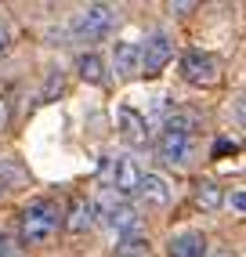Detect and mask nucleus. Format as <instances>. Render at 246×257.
I'll use <instances>...</instances> for the list:
<instances>
[{
	"label": "nucleus",
	"mask_w": 246,
	"mask_h": 257,
	"mask_svg": "<svg viewBox=\"0 0 246 257\" xmlns=\"http://www.w3.org/2000/svg\"><path fill=\"white\" fill-rule=\"evenodd\" d=\"M192 127H196V116L181 112V109L167 112V119H163V134H185V138H192Z\"/></svg>",
	"instance_id": "ddd939ff"
},
{
	"label": "nucleus",
	"mask_w": 246,
	"mask_h": 257,
	"mask_svg": "<svg viewBox=\"0 0 246 257\" xmlns=\"http://www.w3.org/2000/svg\"><path fill=\"white\" fill-rule=\"evenodd\" d=\"M224 152H235V142H228V138H221V142L214 145V156H224Z\"/></svg>",
	"instance_id": "f3484780"
},
{
	"label": "nucleus",
	"mask_w": 246,
	"mask_h": 257,
	"mask_svg": "<svg viewBox=\"0 0 246 257\" xmlns=\"http://www.w3.org/2000/svg\"><path fill=\"white\" fill-rule=\"evenodd\" d=\"M4 123H8V105H4V98H0V131H4Z\"/></svg>",
	"instance_id": "412c9836"
},
{
	"label": "nucleus",
	"mask_w": 246,
	"mask_h": 257,
	"mask_svg": "<svg viewBox=\"0 0 246 257\" xmlns=\"http://www.w3.org/2000/svg\"><path fill=\"white\" fill-rule=\"evenodd\" d=\"M196 4H170V11H178V15H185V11H192Z\"/></svg>",
	"instance_id": "4be33fe9"
},
{
	"label": "nucleus",
	"mask_w": 246,
	"mask_h": 257,
	"mask_svg": "<svg viewBox=\"0 0 246 257\" xmlns=\"http://www.w3.org/2000/svg\"><path fill=\"white\" fill-rule=\"evenodd\" d=\"M116 123H119V138L127 142L131 149H145L149 145V119L131 109V105H119L116 109Z\"/></svg>",
	"instance_id": "423d86ee"
},
{
	"label": "nucleus",
	"mask_w": 246,
	"mask_h": 257,
	"mask_svg": "<svg viewBox=\"0 0 246 257\" xmlns=\"http://www.w3.org/2000/svg\"><path fill=\"white\" fill-rule=\"evenodd\" d=\"M232 207L242 214V207H246V196H242V188H235V192H232Z\"/></svg>",
	"instance_id": "a211bd4d"
},
{
	"label": "nucleus",
	"mask_w": 246,
	"mask_h": 257,
	"mask_svg": "<svg viewBox=\"0 0 246 257\" xmlns=\"http://www.w3.org/2000/svg\"><path fill=\"white\" fill-rule=\"evenodd\" d=\"M4 257H22V253H19V250H8V253H4Z\"/></svg>",
	"instance_id": "5701e85b"
},
{
	"label": "nucleus",
	"mask_w": 246,
	"mask_h": 257,
	"mask_svg": "<svg viewBox=\"0 0 246 257\" xmlns=\"http://www.w3.org/2000/svg\"><path fill=\"white\" fill-rule=\"evenodd\" d=\"M167 253H170V257H206V239H203V232H181V235H170Z\"/></svg>",
	"instance_id": "1a4fd4ad"
},
{
	"label": "nucleus",
	"mask_w": 246,
	"mask_h": 257,
	"mask_svg": "<svg viewBox=\"0 0 246 257\" xmlns=\"http://www.w3.org/2000/svg\"><path fill=\"white\" fill-rule=\"evenodd\" d=\"M101 174H105V185H109V192H116L119 199L138 192V181H142V170L131 156H109L101 163Z\"/></svg>",
	"instance_id": "7ed1b4c3"
},
{
	"label": "nucleus",
	"mask_w": 246,
	"mask_h": 257,
	"mask_svg": "<svg viewBox=\"0 0 246 257\" xmlns=\"http://www.w3.org/2000/svg\"><path fill=\"white\" fill-rule=\"evenodd\" d=\"M112 69H116V76H138V44L134 40H119L116 47H112Z\"/></svg>",
	"instance_id": "9d476101"
},
{
	"label": "nucleus",
	"mask_w": 246,
	"mask_h": 257,
	"mask_svg": "<svg viewBox=\"0 0 246 257\" xmlns=\"http://www.w3.org/2000/svg\"><path fill=\"white\" fill-rule=\"evenodd\" d=\"M76 69H80V76H83L87 83H105V80H109V76H105V62L94 55V51L76 62Z\"/></svg>",
	"instance_id": "4468645a"
},
{
	"label": "nucleus",
	"mask_w": 246,
	"mask_h": 257,
	"mask_svg": "<svg viewBox=\"0 0 246 257\" xmlns=\"http://www.w3.org/2000/svg\"><path fill=\"white\" fill-rule=\"evenodd\" d=\"M8 250H15V246H11V239H8V235H4V232H0V257H4V253H8Z\"/></svg>",
	"instance_id": "aec40b11"
},
{
	"label": "nucleus",
	"mask_w": 246,
	"mask_h": 257,
	"mask_svg": "<svg viewBox=\"0 0 246 257\" xmlns=\"http://www.w3.org/2000/svg\"><path fill=\"white\" fill-rule=\"evenodd\" d=\"M62 225V210L55 199H33L22 210V239L26 243H44L58 232Z\"/></svg>",
	"instance_id": "f257e3e1"
},
{
	"label": "nucleus",
	"mask_w": 246,
	"mask_h": 257,
	"mask_svg": "<svg viewBox=\"0 0 246 257\" xmlns=\"http://www.w3.org/2000/svg\"><path fill=\"white\" fill-rule=\"evenodd\" d=\"M221 199H224V196H221V188H217V185H210V181L196 188V203H199L203 210H217V207H221Z\"/></svg>",
	"instance_id": "dca6fc26"
},
{
	"label": "nucleus",
	"mask_w": 246,
	"mask_h": 257,
	"mask_svg": "<svg viewBox=\"0 0 246 257\" xmlns=\"http://www.w3.org/2000/svg\"><path fill=\"white\" fill-rule=\"evenodd\" d=\"M0 192H4V188H0Z\"/></svg>",
	"instance_id": "393cba45"
},
{
	"label": "nucleus",
	"mask_w": 246,
	"mask_h": 257,
	"mask_svg": "<svg viewBox=\"0 0 246 257\" xmlns=\"http://www.w3.org/2000/svg\"><path fill=\"white\" fill-rule=\"evenodd\" d=\"M156 152H160V160L167 167H181L188 160V152H192V138H185V134H160Z\"/></svg>",
	"instance_id": "0eeeda50"
},
{
	"label": "nucleus",
	"mask_w": 246,
	"mask_h": 257,
	"mask_svg": "<svg viewBox=\"0 0 246 257\" xmlns=\"http://www.w3.org/2000/svg\"><path fill=\"white\" fill-rule=\"evenodd\" d=\"M65 228L69 232H91L94 228V203L76 199L73 203V214H69V221H65Z\"/></svg>",
	"instance_id": "f8f14e48"
},
{
	"label": "nucleus",
	"mask_w": 246,
	"mask_h": 257,
	"mask_svg": "<svg viewBox=\"0 0 246 257\" xmlns=\"http://www.w3.org/2000/svg\"><path fill=\"white\" fill-rule=\"evenodd\" d=\"M149 253V239L145 235H123L119 246H116V257H145Z\"/></svg>",
	"instance_id": "2eb2a0df"
},
{
	"label": "nucleus",
	"mask_w": 246,
	"mask_h": 257,
	"mask_svg": "<svg viewBox=\"0 0 246 257\" xmlns=\"http://www.w3.org/2000/svg\"><path fill=\"white\" fill-rule=\"evenodd\" d=\"M116 26V8L109 4H87L76 19H73V37L76 40H105Z\"/></svg>",
	"instance_id": "f03ea898"
},
{
	"label": "nucleus",
	"mask_w": 246,
	"mask_h": 257,
	"mask_svg": "<svg viewBox=\"0 0 246 257\" xmlns=\"http://www.w3.org/2000/svg\"><path fill=\"white\" fill-rule=\"evenodd\" d=\"M138 196L149 199V203H156V207H167L174 192H170V185L160 174H142V181H138Z\"/></svg>",
	"instance_id": "9b49d317"
},
{
	"label": "nucleus",
	"mask_w": 246,
	"mask_h": 257,
	"mask_svg": "<svg viewBox=\"0 0 246 257\" xmlns=\"http://www.w3.org/2000/svg\"><path fill=\"white\" fill-rule=\"evenodd\" d=\"M8 40H11V33H8V26H4V22H0V55L8 51Z\"/></svg>",
	"instance_id": "6ab92c4d"
},
{
	"label": "nucleus",
	"mask_w": 246,
	"mask_h": 257,
	"mask_svg": "<svg viewBox=\"0 0 246 257\" xmlns=\"http://www.w3.org/2000/svg\"><path fill=\"white\" fill-rule=\"evenodd\" d=\"M105 221H109V228L119 232V235H142V217H138V210L127 207V203H116V207L105 214Z\"/></svg>",
	"instance_id": "6e6552de"
},
{
	"label": "nucleus",
	"mask_w": 246,
	"mask_h": 257,
	"mask_svg": "<svg viewBox=\"0 0 246 257\" xmlns=\"http://www.w3.org/2000/svg\"><path fill=\"white\" fill-rule=\"evenodd\" d=\"M170 58H174V44L167 33H152L145 44H138V73H145V76L163 73Z\"/></svg>",
	"instance_id": "20e7f679"
},
{
	"label": "nucleus",
	"mask_w": 246,
	"mask_h": 257,
	"mask_svg": "<svg viewBox=\"0 0 246 257\" xmlns=\"http://www.w3.org/2000/svg\"><path fill=\"white\" fill-rule=\"evenodd\" d=\"M181 76L188 83H196V87H214L217 76H221V65L214 55H206V51H188L181 58Z\"/></svg>",
	"instance_id": "39448f33"
},
{
	"label": "nucleus",
	"mask_w": 246,
	"mask_h": 257,
	"mask_svg": "<svg viewBox=\"0 0 246 257\" xmlns=\"http://www.w3.org/2000/svg\"><path fill=\"white\" fill-rule=\"evenodd\" d=\"M217 257H232V253H217Z\"/></svg>",
	"instance_id": "b1692460"
}]
</instances>
